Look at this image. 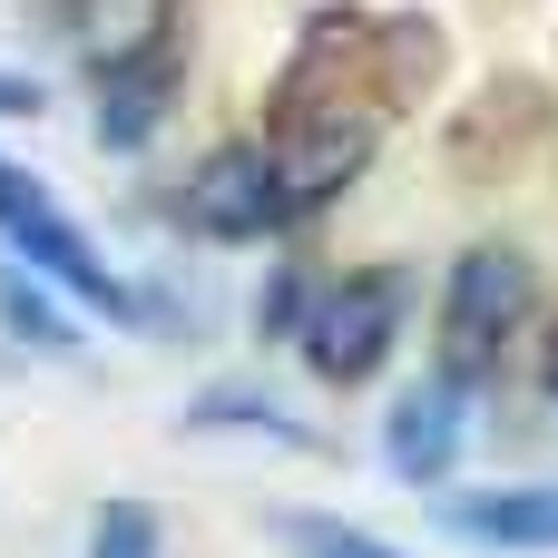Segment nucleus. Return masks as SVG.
Wrapping results in <instances>:
<instances>
[{"label": "nucleus", "instance_id": "nucleus-4", "mask_svg": "<svg viewBox=\"0 0 558 558\" xmlns=\"http://www.w3.org/2000/svg\"><path fill=\"white\" fill-rule=\"evenodd\" d=\"M186 226H196L206 245H265V235H284V226H304V216H294V186H284V147H255V137L216 147V157L186 177Z\"/></svg>", "mask_w": 558, "mask_h": 558}, {"label": "nucleus", "instance_id": "nucleus-9", "mask_svg": "<svg viewBox=\"0 0 558 558\" xmlns=\"http://www.w3.org/2000/svg\"><path fill=\"white\" fill-rule=\"evenodd\" d=\"M0 324H10L29 353H59V363L78 353V324H69V314L39 294V275H29V265H10V255H0Z\"/></svg>", "mask_w": 558, "mask_h": 558}, {"label": "nucleus", "instance_id": "nucleus-14", "mask_svg": "<svg viewBox=\"0 0 558 558\" xmlns=\"http://www.w3.org/2000/svg\"><path fill=\"white\" fill-rule=\"evenodd\" d=\"M539 383H549V402H558V324H549V343H539Z\"/></svg>", "mask_w": 558, "mask_h": 558}, {"label": "nucleus", "instance_id": "nucleus-2", "mask_svg": "<svg viewBox=\"0 0 558 558\" xmlns=\"http://www.w3.org/2000/svg\"><path fill=\"white\" fill-rule=\"evenodd\" d=\"M402 314H412V275L402 265H363V275L324 284L304 304V324H294L304 373L314 383H373L392 363V343H402Z\"/></svg>", "mask_w": 558, "mask_h": 558}, {"label": "nucleus", "instance_id": "nucleus-8", "mask_svg": "<svg viewBox=\"0 0 558 558\" xmlns=\"http://www.w3.org/2000/svg\"><path fill=\"white\" fill-rule=\"evenodd\" d=\"M167 98H177V59H167V49L108 69V78H98V147H108V157H137V147L167 128Z\"/></svg>", "mask_w": 558, "mask_h": 558}, {"label": "nucleus", "instance_id": "nucleus-12", "mask_svg": "<svg viewBox=\"0 0 558 558\" xmlns=\"http://www.w3.org/2000/svg\"><path fill=\"white\" fill-rule=\"evenodd\" d=\"M88 558H157V510L147 500H108L88 520Z\"/></svg>", "mask_w": 558, "mask_h": 558}, {"label": "nucleus", "instance_id": "nucleus-10", "mask_svg": "<svg viewBox=\"0 0 558 558\" xmlns=\"http://www.w3.org/2000/svg\"><path fill=\"white\" fill-rule=\"evenodd\" d=\"M275 539L294 558H412L392 539H373V530H343V520H275Z\"/></svg>", "mask_w": 558, "mask_h": 558}, {"label": "nucleus", "instance_id": "nucleus-6", "mask_svg": "<svg viewBox=\"0 0 558 558\" xmlns=\"http://www.w3.org/2000/svg\"><path fill=\"white\" fill-rule=\"evenodd\" d=\"M432 520L451 530V539H471V549H558V481H510V490H451V500H432Z\"/></svg>", "mask_w": 558, "mask_h": 558}, {"label": "nucleus", "instance_id": "nucleus-11", "mask_svg": "<svg viewBox=\"0 0 558 558\" xmlns=\"http://www.w3.org/2000/svg\"><path fill=\"white\" fill-rule=\"evenodd\" d=\"M186 432H284V441H294V412H275V402H255V392H196V402H186Z\"/></svg>", "mask_w": 558, "mask_h": 558}, {"label": "nucleus", "instance_id": "nucleus-7", "mask_svg": "<svg viewBox=\"0 0 558 558\" xmlns=\"http://www.w3.org/2000/svg\"><path fill=\"white\" fill-rule=\"evenodd\" d=\"M177 29V0H69V39L88 59V78L128 69V59H157Z\"/></svg>", "mask_w": 558, "mask_h": 558}, {"label": "nucleus", "instance_id": "nucleus-13", "mask_svg": "<svg viewBox=\"0 0 558 558\" xmlns=\"http://www.w3.org/2000/svg\"><path fill=\"white\" fill-rule=\"evenodd\" d=\"M0 118H39V88H29V78H10V69H0Z\"/></svg>", "mask_w": 558, "mask_h": 558}, {"label": "nucleus", "instance_id": "nucleus-5", "mask_svg": "<svg viewBox=\"0 0 558 558\" xmlns=\"http://www.w3.org/2000/svg\"><path fill=\"white\" fill-rule=\"evenodd\" d=\"M471 392L451 383V373H432V383H412L402 402H392V422H383V471L402 481V490H451V471H461V441H471Z\"/></svg>", "mask_w": 558, "mask_h": 558}, {"label": "nucleus", "instance_id": "nucleus-3", "mask_svg": "<svg viewBox=\"0 0 558 558\" xmlns=\"http://www.w3.org/2000/svg\"><path fill=\"white\" fill-rule=\"evenodd\" d=\"M520 314H530V255L471 245V255L451 265V284H441V373H451L461 392L490 383V373H500V343L520 333Z\"/></svg>", "mask_w": 558, "mask_h": 558}, {"label": "nucleus", "instance_id": "nucleus-1", "mask_svg": "<svg viewBox=\"0 0 558 558\" xmlns=\"http://www.w3.org/2000/svg\"><path fill=\"white\" fill-rule=\"evenodd\" d=\"M0 255H10V265H29L39 284L78 294L88 314H118V324H137V314H147V304H137V284H128V275H118V265H108V255H98V245L49 206V186H39V177H20L10 157H0Z\"/></svg>", "mask_w": 558, "mask_h": 558}]
</instances>
